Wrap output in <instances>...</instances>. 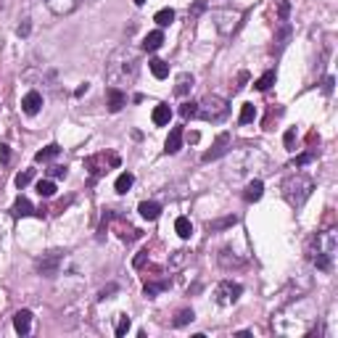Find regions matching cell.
<instances>
[{
    "label": "cell",
    "instance_id": "obj_1",
    "mask_svg": "<svg viewBox=\"0 0 338 338\" xmlns=\"http://www.w3.org/2000/svg\"><path fill=\"white\" fill-rule=\"evenodd\" d=\"M312 190H315V182L306 175H294L283 182V196L291 206H301L306 198L312 196Z\"/></svg>",
    "mask_w": 338,
    "mask_h": 338
},
{
    "label": "cell",
    "instance_id": "obj_2",
    "mask_svg": "<svg viewBox=\"0 0 338 338\" xmlns=\"http://www.w3.org/2000/svg\"><path fill=\"white\" fill-rule=\"evenodd\" d=\"M230 111V106L225 98L220 95H206L201 103H198V116L206 119V122H222Z\"/></svg>",
    "mask_w": 338,
    "mask_h": 338
},
{
    "label": "cell",
    "instance_id": "obj_3",
    "mask_svg": "<svg viewBox=\"0 0 338 338\" xmlns=\"http://www.w3.org/2000/svg\"><path fill=\"white\" fill-rule=\"evenodd\" d=\"M61 256H64V251H51V254H45V256L40 259V262H37V270H40V275H45V278H53V275L58 272Z\"/></svg>",
    "mask_w": 338,
    "mask_h": 338
},
{
    "label": "cell",
    "instance_id": "obj_4",
    "mask_svg": "<svg viewBox=\"0 0 338 338\" xmlns=\"http://www.w3.org/2000/svg\"><path fill=\"white\" fill-rule=\"evenodd\" d=\"M240 294H243V288H240L238 283L225 280V283H220V288H217V301H220V304H233V301H238Z\"/></svg>",
    "mask_w": 338,
    "mask_h": 338
},
{
    "label": "cell",
    "instance_id": "obj_5",
    "mask_svg": "<svg viewBox=\"0 0 338 338\" xmlns=\"http://www.w3.org/2000/svg\"><path fill=\"white\" fill-rule=\"evenodd\" d=\"M227 146H230V132H222L217 140H214L211 151L204 153V161H214V159H220L222 153H227Z\"/></svg>",
    "mask_w": 338,
    "mask_h": 338
},
{
    "label": "cell",
    "instance_id": "obj_6",
    "mask_svg": "<svg viewBox=\"0 0 338 338\" xmlns=\"http://www.w3.org/2000/svg\"><path fill=\"white\" fill-rule=\"evenodd\" d=\"M21 109H24V114L35 116V114L42 109V95L37 93V90H29V93L21 98Z\"/></svg>",
    "mask_w": 338,
    "mask_h": 338
},
{
    "label": "cell",
    "instance_id": "obj_7",
    "mask_svg": "<svg viewBox=\"0 0 338 338\" xmlns=\"http://www.w3.org/2000/svg\"><path fill=\"white\" fill-rule=\"evenodd\" d=\"M13 328H16V333L27 335L29 328H32V312H29V309H19L16 315H13Z\"/></svg>",
    "mask_w": 338,
    "mask_h": 338
},
{
    "label": "cell",
    "instance_id": "obj_8",
    "mask_svg": "<svg viewBox=\"0 0 338 338\" xmlns=\"http://www.w3.org/2000/svg\"><path fill=\"white\" fill-rule=\"evenodd\" d=\"M182 148V127H172L166 135V140H164V151L166 153H177Z\"/></svg>",
    "mask_w": 338,
    "mask_h": 338
},
{
    "label": "cell",
    "instance_id": "obj_9",
    "mask_svg": "<svg viewBox=\"0 0 338 338\" xmlns=\"http://www.w3.org/2000/svg\"><path fill=\"white\" fill-rule=\"evenodd\" d=\"M106 95H109V111H111V114L122 111V106L127 103V95L122 93L119 87H109V93H106Z\"/></svg>",
    "mask_w": 338,
    "mask_h": 338
},
{
    "label": "cell",
    "instance_id": "obj_10",
    "mask_svg": "<svg viewBox=\"0 0 338 338\" xmlns=\"http://www.w3.org/2000/svg\"><path fill=\"white\" fill-rule=\"evenodd\" d=\"M11 214H13V217H32V214H37V211H35L32 204H29V198L21 196V198H16V204H13ZM37 217H40V214H37Z\"/></svg>",
    "mask_w": 338,
    "mask_h": 338
},
{
    "label": "cell",
    "instance_id": "obj_11",
    "mask_svg": "<svg viewBox=\"0 0 338 338\" xmlns=\"http://www.w3.org/2000/svg\"><path fill=\"white\" fill-rule=\"evenodd\" d=\"M262 193H264V185H262V180H251L249 185H246V193H243V198L249 204H256L259 198H262Z\"/></svg>",
    "mask_w": 338,
    "mask_h": 338
},
{
    "label": "cell",
    "instance_id": "obj_12",
    "mask_svg": "<svg viewBox=\"0 0 338 338\" xmlns=\"http://www.w3.org/2000/svg\"><path fill=\"white\" fill-rule=\"evenodd\" d=\"M169 119H172V109H169L166 103H159L156 109H153V125L164 127V125H169Z\"/></svg>",
    "mask_w": 338,
    "mask_h": 338
},
{
    "label": "cell",
    "instance_id": "obj_13",
    "mask_svg": "<svg viewBox=\"0 0 338 338\" xmlns=\"http://www.w3.org/2000/svg\"><path fill=\"white\" fill-rule=\"evenodd\" d=\"M137 211H140V217H143V220H159L161 206H159L156 201H143L140 206H137Z\"/></svg>",
    "mask_w": 338,
    "mask_h": 338
},
{
    "label": "cell",
    "instance_id": "obj_14",
    "mask_svg": "<svg viewBox=\"0 0 338 338\" xmlns=\"http://www.w3.org/2000/svg\"><path fill=\"white\" fill-rule=\"evenodd\" d=\"M161 42H164V32H161V29H156V32H148V35H146L143 48L153 53V51H159V48H161Z\"/></svg>",
    "mask_w": 338,
    "mask_h": 338
},
{
    "label": "cell",
    "instance_id": "obj_15",
    "mask_svg": "<svg viewBox=\"0 0 338 338\" xmlns=\"http://www.w3.org/2000/svg\"><path fill=\"white\" fill-rule=\"evenodd\" d=\"M148 69H151V74L156 77V80H164V77H169V64H166V61H161V58L148 61Z\"/></svg>",
    "mask_w": 338,
    "mask_h": 338
},
{
    "label": "cell",
    "instance_id": "obj_16",
    "mask_svg": "<svg viewBox=\"0 0 338 338\" xmlns=\"http://www.w3.org/2000/svg\"><path fill=\"white\" fill-rule=\"evenodd\" d=\"M175 233H177L182 240H188V238L193 235V225H190V220H188V217H177V220H175Z\"/></svg>",
    "mask_w": 338,
    "mask_h": 338
},
{
    "label": "cell",
    "instance_id": "obj_17",
    "mask_svg": "<svg viewBox=\"0 0 338 338\" xmlns=\"http://www.w3.org/2000/svg\"><path fill=\"white\" fill-rule=\"evenodd\" d=\"M132 182H135V175L132 172H122L116 177V182H114V188H116V193H127L132 188Z\"/></svg>",
    "mask_w": 338,
    "mask_h": 338
},
{
    "label": "cell",
    "instance_id": "obj_18",
    "mask_svg": "<svg viewBox=\"0 0 338 338\" xmlns=\"http://www.w3.org/2000/svg\"><path fill=\"white\" fill-rule=\"evenodd\" d=\"M275 80H278V74H275V71L270 69V71H264V74H262V77H259V80L254 82V87H256V90H262V93H264V90H270V87L275 85Z\"/></svg>",
    "mask_w": 338,
    "mask_h": 338
},
{
    "label": "cell",
    "instance_id": "obj_19",
    "mask_svg": "<svg viewBox=\"0 0 338 338\" xmlns=\"http://www.w3.org/2000/svg\"><path fill=\"white\" fill-rule=\"evenodd\" d=\"M58 151H61V148H58L56 143L45 146L42 151H37V153H35V161H51V159H56V156H58Z\"/></svg>",
    "mask_w": 338,
    "mask_h": 338
},
{
    "label": "cell",
    "instance_id": "obj_20",
    "mask_svg": "<svg viewBox=\"0 0 338 338\" xmlns=\"http://www.w3.org/2000/svg\"><path fill=\"white\" fill-rule=\"evenodd\" d=\"M153 21H156L159 27H169V24L175 21V11H172V8H161V11H156Z\"/></svg>",
    "mask_w": 338,
    "mask_h": 338
},
{
    "label": "cell",
    "instance_id": "obj_21",
    "mask_svg": "<svg viewBox=\"0 0 338 338\" xmlns=\"http://www.w3.org/2000/svg\"><path fill=\"white\" fill-rule=\"evenodd\" d=\"M254 116H256V106L254 103H243L238 122H240V125H249V122H254Z\"/></svg>",
    "mask_w": 338,
    "mask_h": 338
},
{
    "label": "cell",
    "instance_id": "obj_22",
    "mask_svg": "<svg viewBox=\"0 0 338 338\" xmlns=\"http://www.w3.org/2000/svg\"><path fill=\"white\" fill-rule=\"evenodd\" d=\"M193 317H196L193 309H180L177 317L172 320V325H175V328H182V325H188V322H193Z\"/></svg>",
    "mask_w": 338,
    "mask_h": 338
},
{
    "label": "cell",
    "instance_id": "obj_23",
    "mask_svg": "<svg viewBox=\"0 0 338 338\" xmlns=\"http://www.w3.org/2000/svg\"><path fill=\"white\" fill-rule=\"evenodd\" d=\"M37 193H40L42 198H51V196L56 193V182H53V180H40V182H37Z\"/></svg>",
    "mask_w": 338,
    "mask_h": 338
},
{
    "label": "cell",
    "instance_id": "obj_24",
    "mask_svg": "<svg viewBox=\"0 0 338 338\" xmlns=\"http://www.w3.org/2000/svg\"><path fill=\"white\" fill-rule=\"evenodd\" d=\"M180 116H182V119H193V116H198V103L185 101V103L180 106Z\"/></svg>",
    "mask_w": 338,
    "mask_h": 338
},
{
    "label": "cell",
    "instance_id": "obj_25",
    "mask_svg": "<svg viewBox=\"0 0 338 338\" xmlns=\"http://www.w3.org/2000/svg\"><path fill=\"white\" fill-rule=\"evenodd\" d=\"M190 87H193V77H190V74H182L180 82H177V87H175V93H177V95H185Z\"/></svg>",
    "mask_w": 338,
    "mask_h": 338
},
{
    "label": "cell",
    "instance_id": "obj_26",
    "mask_svg": "<svg viewBox=\"0 0 338 338\" xmlns=\"http://www.w3.org/2000/svg\"><path fill=\"white\" fill-rule=\"evenodd\" d=\"M32 177H35V169H24V172H19L16 175V188H27L29 182H32Z\"/></svg>",
    "mask_w": 338,
    "mask_h": 338
},
{
    "label": "cell",
    "instance_id": "obj_27",
    "mask_svg": "<svg viewBox=\"0 0 338 338\" xmlns=\"http://www.w3.org/2000/svg\"><path fill=\"white\" fill-rule=\"evenodd\" d=\"M166 285H169L166 280H164V283H151V285L146 283V296H148V299H156V294H161Z\"/></svg>",
    "mask_w": 338,
    "mask_h": 338
},
{
    "label": "cell",
    "instance_id": "obj_28",
    "mask_svg": "<svg viewBox=\"0 0 338 338\" xmlns=\"http://www.w3.org/2000/svg\"><path fill=\"white\" fill-rule=\"evenodd\" d=\"M130 317L127 315H119V320H116V335H127V330H130Z\"/></svg>",
    "mask_w": 338,
    "mask_h": 338
},
{
    "label": "cell",
    "instance_id": "obj_29",
    "mask_svg": "<svg viewBox=\"0 0 338 338\" xmlns=\"http://www.w3.org/2000/svg\"><path fill=\"white\" fill-rule=\"evenodd\" d=\"M235 225V217H225V220H217V222H209V230H222V227H230Z\"/></svg>",
    "mask_w": 338,
    "mask_h": 338
},
{
    "label": "cell",
    "instance_id": "obj_30",
    "mask_svg": "<svg viewBox=\"0 0 338 338\" xmlns=\"http://www.w3.org/2000/svg\"><path fill=\"white\" fill-rule=\"evenodd\" d=\"M204 8H206V3H204V0H198V3H196V6L190 8V13H188V16H190V21H193V19L198 16V13H204Z\"/></svg>",
    "mask_w": 338,
    "mask_h": 338
},
{
    "label": "cell",
    "instance_id": "obj_31",
    "mask_svg": "<svg viewBox=\"0 0 338 338\" xmlns=\"http://www.w3.org/2000/svg\"><path fill=\"white\" fill-rule=\"evenodd\" d=\"M294 143H296V130H288L285 132V148L294 151Z\"/></svg>",
    "mask_w": 338,
    "mask_h": 338
},
{
    "label": "cell",
    "instance_id": "obj_32",
    "mask_svg": "<svg viewBox=\"0 0 338 338\" xmlns=\"http://www.w3.org/2000/svg\"><path fill=\"white\" fill-rule=\"evenodd\" d=\"M309 161H312L309 153H301V156H296V159H294V166H304V164H309Z\"/></svg>",
    "mask_w": 338,
    "mask_h": 338
},
{
    "label": "cell",
    "instance_id": "obj_33",
    "mask_svg": "<svg viewBox=\"0 0 338 338\" xmlns=\"http://www.w3.org/2000/svg\"><path fill=\"white\" fill-rule=\"evenodd\" d=\"M146 259H148V251H140V254L135 256V262H132V264H135V267H143V264H146Z\"/></svg>",
    "mask_w": 338,
    "mask_h": 338
},
{
    "label": "cell",
    "instance_id": "obj_34",
    "mask_svg": "<svg viewBox=\"0 0 338 338\" xmlns=\"http://www.w3.org/2000/svg\"><path fill=\"white\" fill-rule=\"evenodd\" d=\"M51 175L53 177H66V166H51Z\"/></svg>",
    "mask_w": 338,
    "mask_h": 338
},
{
    "label": "cell",
    "instance_id": "obj_35",
    "mask_svg": "<svg viewBox=\"0 0 338 338\" xmlns=\"http://www.w3.org/2000/svg\"><path fill=\"white\" fill-rule=\"evenodd\" d=\"M288 11H291L288 0H283V3H280V19H285V16H288Z\"/></svg>",
    "mask_w": 338,
    "mask_h": 338
},
{
    "label": "cell",
    "instance_id": "obj_36",
    "mask_svg": "<svg viewBox=\"0 0 338 338\" xmlns=\"http://www.w3.org/2000/svg\"><path fill=\"white\" fill-rule=\"evenodd\" d=\"M325 93H333V77H328V80H325Z\"/></svg>",
    "mask_w": 338,
    "mask_h": 338
},
{
    "label": "cell",
    "instance_id": "obj_37",
    "mask_svg": "<svg viewBox=\"0 0 338 338\" xmlns=\"http://www.w3.org/2000/svg\"><path fill=\"white\" fill-rule=\"evenodd\" d=\"M0 156H3V161H8V146H0Z\"/></svg>",
    "mask_w": 338,
    "mask_h": 338
},
{
    "label": "cell",
    "instance_id": "obj_38",
    "mask_svg": "<svg viewBox=\"0 0 338 338\" xmlns=\"http://www.w3.org/2000/svg\"><path fill=\"white\" fill-rule=\"evenodd\" d=\"M87 93V82L85 85H80V87H77V95H85Z\"/></svg>",
    "mask_w": 338,
    "mask_h": 338
},
{
    "label": "cell",
    "instance_id": "obj_39",
    "mask_svg": "<svg viewBox=\"0 0 338 338\" xmlns=\"http://www.w3.org/2000/svg\"><path fill=\"white\" fill-rule=\"evenodd\" d=\"M146 3V0H135V6H143Z\"/></svg>",
    "mask_w": 338,
    "mask_h": 338
}]
</instances>
